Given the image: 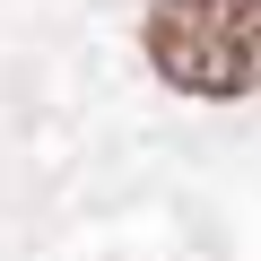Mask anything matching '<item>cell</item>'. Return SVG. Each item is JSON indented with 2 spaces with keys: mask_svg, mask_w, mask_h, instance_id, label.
<instances>
[{
  "mask_svg": "<svg viewBox=\"0 0 261 261\" xmlns=\"http://www.w3.org/2000/svg\"><path fill=\"white\" fill-rule=\"evenodd\" d=\"M140 53L174 96L244 105L261 96V0H148Z\"/></svg>",
  "mask_w": 261,
  "mask_h": 261,
  "instance_id": "cell-1",
  "label": "cell"
}]
</instances>
